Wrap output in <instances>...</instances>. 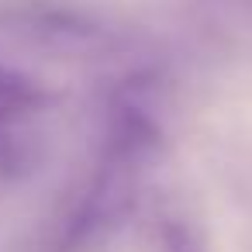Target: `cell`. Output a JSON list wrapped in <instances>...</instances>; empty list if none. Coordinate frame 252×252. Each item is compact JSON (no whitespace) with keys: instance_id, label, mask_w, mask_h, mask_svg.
<instances>
[{"instance_id":"obj_1","label":"cell","mask_w":252,"mask_h":252,"mask_svg":"<svg viewBox=\"0 0 252 252\" xmlns=\"http://www.w3.org/2000/svg\"><path fill=\"white\" fill-rule=\"evenodd\" d=\"M42 100H45V94L38 90L35 80L0 69V128H14L18 121L32 118L42 107Z\"/></svg>"},{"instance_id":"obj_2","label":"cell","mask_w":252,"mask_h":252,"mask_svg":"<svg viewBox=\"0 0 252 252\" xmlns=\"http://www.w3.org/2000/svg\"><path fill=\"white\" fill-rule=\"evenodd\" d=\"M159 242H162V252H211L207 235L187 218H166Z\"/></svg>"}]
</instances>
